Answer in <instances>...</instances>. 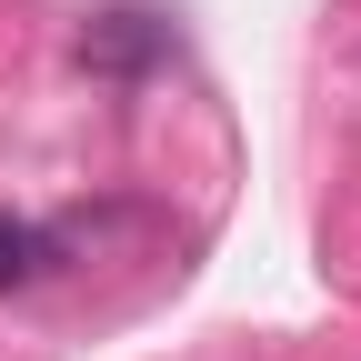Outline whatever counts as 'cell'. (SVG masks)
<instances>
[{"label":"cell","instance_id":"cell-2","mask_svg":"<svg viewBox=\"0 0 361 361\" xmlns=\"http://www.w3.org/2000/svg\"><path fill=\"white\" fill-rule=\"evenodd\" d=\"M51 271V231H30L20 211H0V291H30Z\"/></svg>","mask_w":361,"mask_h":361},{"label":"cell","instance_id":"cell-1","mask_svg":"<svg viewBox=\"0 0 361 361\" xmlns=\"http://www.w3.org/2000/svg\"><path fill=\"white\" fill-rule=\"evenodd\" d=\"M161 51H171V30L151 11H101V20L80 30V71H111V80H141Z\"/></svg>","mask_w":361,"mask_h":361}]
</instances>
